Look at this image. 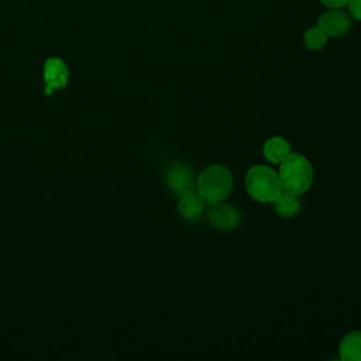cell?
Segmentation results:
<instances>
[{"instance_id":"obj_1","label":"cell","mask_w":361,"mask_h":361,"mask_svg":"<svg viewBox=\"0 0 361 361\" xmlns=\"http://www.w3.org/2000/svg\"><path fill=\"white\" fill-rule=\"evenodd\" d=\"M278 176L283 192L303 195L313 182V168L309 159L298 152H289L279 164Z\"/></svg>"},{"instance_id":"obj_2","label":"cell","mask_w":361,"mask_h":361,"mask_svg":"<svg viewBox=\"0 0 361 361\" xmlns=\"http://www.w3.org/2000/svg\"><path fill=\"white\" fill-rule=\"evenodd\" d=\"M196 192L204 204L223 202L233 189V175L223 165H210L204 168L196 179Z\"/></svg>"},{"instance_id":"obj_3","label":"cell","mask_w":361,"mask_h":361,"mask_svg":"<svg viewBox=\"0 0 361 361\" xmlns=\"http://www.w3.org/2000/svg\"><path fill=\"white\" fill-rule=\"evenodd\" d=\"M245 188L248 195L261 203H271L282 192L278 172L267 165H254L248 169Z\"/></svg>"},{"instance_id":"obj_4","label":"cell","mask_w":361,"mask_h":361,"mask_svg":"<svg viewBox=\"0 0 361 361\" xmlns=\"http://www.w3.org/2000/svg\"><path fill=\"white\" fill-rule=\"evenodd\" d=\"M165 180L171 192L178 196L193 190L196 185L192 168L183 162H173L166 171Z\"/></svg>"},{"instance_id":"obj_5","label":"cell","mask_w":361,"mask_h":361,"mask_svg":"<svg viewBox=\"0 0 361 361\" xmlns=\"http://www.w3.org/2000/svg\"><path fill=\"white\" fill-rule=\"evenodd\" d=\"M207 217L213 227L223 231L235 228L241 221V213L234 206L221 202L210 204Z\"/></svg>"},{"instance_id":"obj_6","label":"cell","mask_w":361,"mask_h":361,"mask_svg":"<svg viewBox=\"0 0 361 361\" xmlns=\"http://www.w3.org/2000/svg\"><path fill=\"white\" fill-rule=\"evenodd\" d=\"M317 25L331 37H340L350 31L351 18L340 10H331L322 14L317 20Z\"/></svg>"},{"instance_id":"obj_7","label":"cell","mask_w":361,"mask_h":361,"mask_svg":"<svg viewBox=\"0 0 361 361\" xmlns=\"http://www.w3.org/2000/svg\"><path fill=\"white\" fill-rule=\"evenodd\" d=\"M68 76H69V71L61 59L58 58L48 59L44 66V79L47 82L45 92L51 93L52 89L63 87L68 83Z\"/></svg>"},{"instance_id":"obj_8","label":"cell","mask_w":361,"mask_h":361,"mask_svg":"<svg viewBox=\"0 0 361 361\" xmlns=\"http://www.w3.org/2000/svg\"><path fill=\"white\" fill-rule=\"evenodd\" d=\"M176 209L180 217L186 221H199L204 210V202L200 199L197 192L189 190L179 196Z\"/></svg>"},{"instance_id":"obj_9","label":"cell","mask_w":361,"mask_h":361,"mask_svg":"<svg viewBox=\"0 0 361 361\" xmlns=\"http://www.w3.org/2000/svg\"><path fill=\"white\" fill-rule=\"evenodd\" d=\"M290 152V144L288 140L279 135H274L264 142L262 154L272 164H281Z\"/></svg>"},{"instance_id":"obj_10","label":"cell","mask_w":361,"mask_h":361,"mask_svg":"<svg viewBox=\"0 0 361 361\" xmlns=\"http://www.w3.org/2000/svg\"><path fill=\"white\" fill-rule=\"evenodd\" d=\"M338 357L343 361H361V331H351L341 338Z\"/></svg>"},{"instance_id":"obj_11","label":"cell","mask_w":361,"mask_h":361,"mask_svg":"<svg viewBox=\"0 0 361 361\" xmlns=\"http://www.w3.org/2000/svg\"><path fill=\"white\" fill-rule=\"evenodd\" d=\"M271 203L274 210L282 217H293L300 212V202L298 195L293 193L282 190Z\"/></svg>"},{"instance_id":"obj_12","label":"cell","mask_w":361,"mask_h":361,"mask_svg":"<svg viewBox=\"0 0 361 361\" xmlns=\"http://www.w3.org/2000/svg\"><path fill=\"white\" fill-rule=\"evenodd\" d=\"M327 37L329 35L319 25H316V27H310L309 30H306V32L303 35V42L307 49L319 51L327 44Z\"/></svg>"},{"instance_id":"obj_13","label":"cell","mask_w":361,"mask_h":361,"mask_svg":"<svg viewBox=\"0 0 361 361\" xmlns=\"http://www.w3.org/2000/svg\"><path fill=\"white\" fill-rule=\"evenodd\" d=\"M350 7V13L355 20L361 21V0H351L348 3Z\"/></svg>"},{"instance_id":"obj_14","label":"cell","mask_w":361,"mask_h":361,"mask_svg":"<svg viewBox=\"0 0 361 361\" xmlns=\"http://www.w3.org/2000/svg\"><path fill=\"white\" fill-rule=\"evenodd\" d=\"M324 6L330 7V8H341L344 6H348V3L351 0H320Z\"/></svg>"}]
</instances>
